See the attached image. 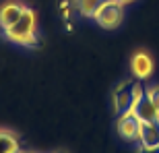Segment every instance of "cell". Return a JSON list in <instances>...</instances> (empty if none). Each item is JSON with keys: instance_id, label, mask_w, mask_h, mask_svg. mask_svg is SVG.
<instances>
[{"instance_id": "1", "label": "cell", "mask_w": 159, "mask_h": 153, "mask_svg": "<svg viewBox=\"0 0 159 153\" xmlns=\"http://www.w3.org/2000/svg\"><path fill=\"white\" fill-rule=\"evenodd\" d=\"M4 37L12 44H19V46H37L35 39V11H31L25 6L23 15L15 21V23L4 29Z\"/></svg>"}, {"instance_id": "2", "label": "cell", "mask_w": 159, "mask_h": 153, "mask_svg": "<svg viewBox=\"0 0 159 153\" xmlns=\"http://www.w3.org/2000/svg\"><path fill=\"white\" fill-rule=\"evenodd\" d=\"M145 97V87L136 81H124L120 83L118 87L114 89V112L116 116H122V114L134 112V106Z\"/></svg>"}, {"instance_id": "3", "label": "cell", "mask_w": 159, "mask_h": 153, "mask_svg": "<svg viewBox=\"0 0 159 153\" xmlns=\"http://www.w3.org/2000/svg\"><path fill=\"white\" fill-rule=\"evenodd\" d=\"M124 19V4L118 0H103L101 6L95 11L93 21L103 29H116Z\"/></svg>"}, {"instance_id": "4", "label": "cell", "mask_w": 159, "mask_h": 153, "mask_svg": "<svg viewBox=\"0 0 159 153\" xmlns=\"http://www.w3.org/2000/svg\"><path fill=\"white\" fill-rule=\"evenodd\" d=\"M118 135L122 137L124 141H139V132H141V120L134 112H128V114H122L118 116Z\"/></svg>"}, {"instance_id": "5", "label": "cell", "mask_w": 159, "mask_h": 153, "mask_svg": "<svg viewBox=\"0 0 159 153\" xmlns=\"http://www.w3.org/2000/svg\"><path fill=\"white\" fill-rule=\"evenodd\" d=\"M130 71H132V75H134L139 81L149 79V76L153 75V58H151L147 52L139 50V52L130 58Z\"/></svg>"}, {"instance_id": "6", "label": "cell", "mask_w": 159, "mask_h": 153, "mask_svg": "<svg viewBox=\"0 0 159 153\" xmlns=\"http://www.w3.org/2000/svg\"><path fill=\"white\" fill-rule=\"evenodd\" d=\"M23 11H25V4H21V2H15V0L4 2V4L0 6V29L2 31L8 29V27L23 15Z\"/></svg>"}, {"instance_id": "7", "label": "cell", "mask_w": 159, "mask_h": 153, "mask_svg": "<svg viewBox=\"0 0 159 153\" xmlns=\"http://www.w3.org/2000/svg\"><path fill=\"white\" fill-rule=\"evenodd\" d=\"M139 145L141 147H157L159 145V122H141L139 132Z\"/></svg>"}, {"instance_id": "8", "label": "cell", "mask_w": 159, "mask_h": 153, "mask_svg": "<svg viewBox=\"0 0 159 153\" xmlns=\"http://www.w3.org/2000/svg\"><path fill=\"white\" fill-rule=\"evenodd\" d=\"M134 114L139 116L141 122H153V120L159 118V108L155 106V101L145 93V97L134 106Z\"/></svg>"}, {"instance_id": "9", "label": "cell", "mask_w": 159, "mask_h": 153, "mask_svg": "<svg viewBox=\"0 0 159 153\" xmlns=\"http://www.w3.org/2000/svg\"><path fill=\"white\" fill-rule=\"evenodd\" d=\"M103 0H72V6L79 11L81 17H87V19H93L95 11L101 6Z\"/></svg>"}, {"instance_id": "10", "label": "cell", "mask_w": 159, "mask_h": 153, "mask_svg": "<svg viewBox=\"0 0 159 153\" xmlns=\"http://www.w3.org/2000/svg\"><path fill=\"white\" fill-rule=\"evenodd\" d=\"M19 141L11 132H4L0 130V153H19Z\"/></svg>"}, {"instance_id": "11", "label": "cell", "mask_w": 159, "mask_h": 153, "mask_svg": "<svg viewBox=\"0 0 159 153\" xmlns=\"http://www.w3.org/2000/svg\"><path fill=\"white\" fill-rule=\"evenodd\" d=\"M145 93L151 97V100L155 101V106L159 108V85H153V87H149V89H145Z\"/></svg>"}, {"instance_id": "12", "label": "cell", "mask_w": 159, "mask_h": 153, "mask_svg": "<svg viewBox=\"0 0 159 153\" xmlns=\"http://www.w3.org/2000/svg\"><path fill=\"white\" fill-rule=\"evenodd\" d=\"M139 153H159V145L157 147H141Z\"/></svg>"}, {"instance_id": "13", "label": "cell", "mask_w": 159, "mask_h": 153, "mask_svg": "<svg viewBox=\"0 0 159 153\" xmlns=\"http://www.w3.org/2000/svg\"><path fill=\"white\" fill-rule=\"evenodd\" d=\"M120 4H130V2H134V0H118Z\"/></svg>"}, {"instance_id": "14", "label": "cell", "mask_w": 159, "mask_h": 153, "mask_svg": "<svg viewBox=\"0 0 159 153\" xmlns=\"http://www.w3.org/2000/svg\"><path fill=\"white\" fill-rule=\"evenodd\" d=\"M157 122H159V118H157Z\"/></svg>"}]
</instances>
